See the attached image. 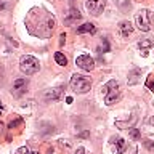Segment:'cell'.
<instances>
[{
  "label": "cell",
  "instance_id": "cell-23",
  "mask_svg": "<svg viewBox=\"0 0 154 154\" xmlns=\"http://www.w3.org/2000/svg\"><path fill=\"white\" fill-rule=\"evenodd\" d=\"M144 144H146V146H148L149 149H154V146H152V144H151V143H149V141H144Z\"/></svg>",
  "mask_w": 154,
  "mask_h": 154
},
{
  "label": "cell",
  "instance_id": "cell-24",
  "mask_svg": "<svg viewBox=\"0 0 154 154\" xmlns=\"http://www.w3.org/2000/svg\"><path fill=\"white\" fill-rule=\"evenodd\" d=\"M2 128H3V125H2V124H0V135H2Z\"/></svg>",
  "mask_w": 154,
  "mask_h": 154
},
{
  "label": "cell",
  "instance_id": "cell-20",
  "mask_svg": "<svg viewBox=\"0 0 154 154\" xmlns=\"http://www.w3.org/2000/svg\"><path fill=\"white\" fill-rule=\"evenodd\" d=\"M3 75H5V69H3V66L0 64V82L3 80Z\"/></svg>",
  "mask_w": 154,
  "mask_h": 154
},
{
  "label": "cell",
  "instance_id": "cell-8",
  "mask_svg": "<svg viewBox=\"0 0 154 154\" xmlns=\"http://www.w3.org/2000/svg\"><path fill=\"white\" fill-rule=\"evenodd\" d=\"M26 88H27V79H16L13 82V93L16 96L23 95Z\"/></svg>",
  "mask_w": 154,
  "mask_h": 154
},
{
  "label": "cell",
  "instance_id": "cell-12",
  "mask_svg": "<svg viewBox=\"0 0 154 154\" xmlns=\"http://www.w3.org/2000/svg\"><path fill=\"white\" fill-rule=\"evenodd\" d=\"M140 75H141V71H140V69H133L128 74V85H135V84H137V82L140 80Z\"/></svg>",
  "mask_w": 154,
  "mask_h": 154
},
{
  "label": "cell",
  "instance_id": "cell-5",
  "mask_svg": "<svg viewBox=\"0 0 154 154\" xmlns=\"http://www.w3.org/2000/svg\"><path fill=\"white\" fill-rule=\"evenodd\" d=\"M104 5H106V0H87L85 8L91 16H98V14L103 13Z\"/></svg>",
  "mask_w": 154,
  "mask_h": 154
},
{
  "label": "cell",
  "instance_id": "cell-7",
  "mask_svg": "<svg viewBox=\"0 0 154 154\" xmlns=\"http://www.w3.org/2000/svg\"><path fill=\"white\" fill-rule=\"evenodd\" d=\"M63 90L64 87H56V88H50L45 91V100L47 101H58L63 95Z\"/></svg>",
  "mask_w": 154,
  "mask_h": 154
},
{
  "label": "cell",
  "instance_id": "cell-19",
  "mask_svg": "<svg viewBox=\"0 0 154 154\" xmlns=\"http://www.w3.org/2000/svg\"><path fill=\"white\" fill-rule=\"evenodd\" d=\"M14 154H31V152H29V149H27V148H19Z\"/></svg>",
  "mask_w": 154,
  "mask_h": 154
},
{
  "label": "cell",
  "instance_id": "cell-21",
  "mask_svg": "<svg viewBox=\"0 0 154 154\" xmlns=\"http://www.w3.org/2000/svg\"><path fill=\"white\" fill-rule=\"evenodd\" d=\"M64 40H66V34L63 32L61 35H60V45H63V43H64Z\"/></svg>",
  "mask_w": 154,
  "mask_h": 154
},
{
  "label": "cell",
  "instance_id": "cell-15",
  "mask_svg": "<svg viewBox=\"0 0 154 154\" xmlns=\"http://www.w3.org/2000/svg\"><path fill=\"white\" fill-rule=\"evenodd\" d=\"M55 61H56L60 66H66V64H67V58L63 55V53H60V51L55 53Z\"/></svg>",
  "mask_w": 154,
  "mask_h": 154
},
{
  "label": "cell",
  "instance_id": "cell-1",
  "mask_svg": "<svg viewBox=\"0 0 154 154\" xmlns=\"http://www.w3.org/2000/svg\"><path fill=\"white\" fill-rule=\"evenodd\" d=\"M101 93H103V98H104V103L111 106L114 103H117L120 100V95H122V91H120V85L117 80H109L108 84H104L101 87Z\"/></svg>",
  "mask_w": 154,
  "mask_h": 154
},
{
  "label": "cell",
  "instance_id": "cell-4",
  "mask_svg": "<svg viewBox=\"0 0 154 154\" xmlns=\"http://www.w3.org/2000/svg\"><path fill=\"white\" fill-rule=\"evenodd\" d=\"M19 69H21L23 74L32 75V74H35V72L40 69V64H38L37 58H34L31 55H26V56L21 58V61H19Z\"/></svg>",
  "mask_w": 154,
  "mask_h": 154
},
{
  "label": "cell",
  "instance_id": "cell-3",
  "mask_svg": "<svg viewBox=\"0 0 154 154\" xmlns=\"http://www.w3.org/2000/svg\"><path fill=\"white\" fill-rule=\"evenodd\" d=\"M71 88L75 91V93H87L90 88H91V80L85 75H80V74H74L71 77V82H69Z\"/></svg>",
  "mask_w": 154,
  "mask_h": 154
},
{
  "label": "cell",
  "instance_id": "cell-22",
  "mask_svg": "<svg viewBox=\"0 0 154 154\" xmlns=\"http://www.w3.org/2000/svg\"><path fill=\"white\" fill-rule=\"evenodd\" d=\"M75 154H85V149L84 148H79V149H77V152Z\"/></svg>",
  "mask_w": 154,
  "mask_h": 154
},
{
  "label": "cell",
  "instance_id": "cell-10",
  "mask_svg": "<svg viewBox=\"0 0 154 154\" xmlns=\"http://www.w3.org/2000/svg\"><path fill=\"white\" fill-rule=\"evenodd\" d=\"M138 48L141 50L143 56H148L149 50L152 48V40H149V38H144V40H140V42H138Z\"/></svg>",
  "mask_w": 154,
  "mask_h": 154
},
{
  "label": "cell",
  "instance_id": "cell-26",
  "mask_svg": "<svg viewBox=\"0 0 154 154\" xmlns=\"http://www.w3.org/2000/svg\"><path fill=\"white\" fill-rule=\"evenodd\" d=\"M47 154H53V151H48V152H47Z\"/></svg>",
  "mask_w": 154,
  "mask_h": 154
},
{
  "label": "cell",
  "instance_id": "cell-2",
  "mask_svg": "<svg viewBox=\"0 0 154 154\" xmlns=\"http://www.w3.org/2000/svg\"><path fill=\"white\" fill-rule=\"evenodd\" d=\"M135 21H137V27L143 32H148L154 27V11L151 10H141V11L137 13L135 16Z\"/></svg>",
  "mask_w": 154,
  "mask_h": 154
},
{
  "label": "cell",
  "instance_id": "cell-9",
  "mask_svg": "<svg viewBox=\"0 0 154 154\" xmlns=\"http://www.w3.org/2000/svg\"><path fill=\"white\" fill-rule=\"evenodd\" d=\"M117 29H119V34L122 37H128L130 34L133 32V26H132V23H130V21H120Z\"/></svg>",
  "mask_w": 154,
  "mask_h": 154
},
{
  "label": "cell",
  "instance_id": "cell-27",
  "mask_svg": "<svg viewBox=\"0 0 154 154\" xmlns=\"http://www.w3.org/2000/svg\"><path fill=\"white\" fill-rule=\"evenodd\" d=\"M31 154H38V152H31Z\"/></svg>",
  "mask_w": 154,
  "mask_h": 154
},
{
  "label": "cell",
  "instance_id": "cell-18",
  "mask_svg": "<svg viewBox=\"0 0 154 154\" xmlns=\"http://www.w3.org/2000/svg\"><path fill=\"white\" fill-rule=\"evenodd\" d=\"M146 87H148V88H151V90H154V75H151L146 80Z\"/></svg>",
  "mask_w": 154,
  "mask_h": 154
},
{
  "label": "cell",
  "instance_id": "cell-11",
  "mask_svg": "<svg viewBox=\"0 0 154 154\" xmlns=\"http://www.w3.org/2000/svg\"><path fill=\"white\" fill-rule=\"evenodd\" d=\"M95 26L91 23H85V24H82V26L77 27V34H85V32H88V34H95Z\"/></svg>",
  "mask_w": 154,
  "mask_h": 154
},
{
  "label": "cell",
  "instance_id": "cell-17",
  "mask_svg": "<svg viewBox=\"0 0 154 154\" xmlns=\"http://www.w3.org/2000/svg\"><path fill=\"white\" fill-rule=\"evenodd\" d=\"M98 51H103V53L109 51V43H108V40H106V38H103V43H101V47L98 48Z\"/></svg>",
  "mask_w": 154,
  "mask_h": 154
},
{
  "label": "cell",
  "instance_id": "cell-16",
  "mask_svg": "<svg viewBox=\"0 0 154 154\" xmlns=\"http://www.w3.org/2000/svg\"><path fill=\"white\" fill-rule=\"evenodd\" d=\"M128 135H130V138H133V140H138L140 137H141V135H140V132H138V128H130Z\"/></svg>",
  "mask_w": 154,
  "mask_h": 154
},
{
  "label": "cell",
  "instance_id": "cell-25",
  "mask_svg": "<svg viewBox=\"0 0 154 154\" xmlns=\"http://www.w3.org/2000/svg\"><path fill=\"white\" fill-rule=\"evenodd\" d=\"M149 122H151V124L154 125V117H151V120H149Z\"/></svg>",
  "mask_w": 154,
  "mask_h": 154
},
{
  "label": "cell",
  "instance_id": "cell-13",
  "mask_svg": "<svg viewBox=\"0 0 154 154\" xmlns=\"http://www.w3.org/2000/svg\"><path fill=\"white\" fill-rule=\"evenodd\" d=\"M79 18H80V13L77 11V10H74V8H72L71 11H69V14H67V18H66V23H67V24H71V23L77 21Z\"/></svg>",
  "mask_w": 154,
  "mask_h": 154
},
{
  "label": "cell",
  "instance_id": "cell-6",
  "mask_svg": "<svg viewBox=\"0 0 154 154\" xmlns=\"http://www.w3.org/2000/svg\"><path fill=\"white\" fill-rule=\"evenodd\" d=\"M75 64L84 71H91L95 67V61L90 55H80L75 58Z\"/></svg>",
  "mask_w": 154,
  "mask_h": 154
},
{
  "label": "cell",
  "instance_id": "cell-14",
  "mask_svg": "<svg viewBox=\"0 0 154 154\" xmlns=\"http://www.w3.org/2000/svg\"><path fill=\"white\" fill-rule=\"evenodd\" d=\"M114 143H116V146H117V149H116V152H117V154H122L125 151V148H127V144H125V141L122 138L114 140Z\"/></svg>",
  "mask_w": 154,
  "mask_h": 154
}]
</instances>
